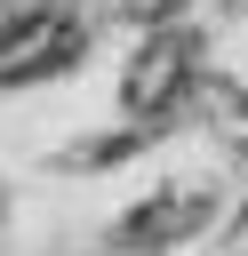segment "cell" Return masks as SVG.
Returning <instances> with one entry per match:
<instances>
[{
  "label": "cell",
  "mask_w": 248,
  "mask_h": 256,
  "mask_svg": "<svg viewBox=\"0 0 248 256\" xmlns=\"http://www.w3.org/2000/svg\"><path fill=\"white\" fill-rule=\"evenodd\" d=\"M88 56V32L80 16H64L56 0H32L0 24V88H32V80H56Z\"/></svg>",
  "instance_id": "6da1fadb"
},
{
  "label": "cell",
  "mask_w": 248,
  "mask_h": 256,
  "mask_svg": "<svg viewBox=\"0 0 248 256\" xmlns=\"http://www.w3.org/2000/svg\"><path fill=\"white\" fill-rule=\"evenodd\" d=\"M192 72H200V40L192 32H152L136 48V64L120 72V112H136V120L176 112V96L192 88Z\"/></svg>",
  "instance_id": "7a4b0ae2"
},
{
  "label": "cell",
  "mask_w": 248,
  "mask_h": 256,
  "mask_svg": "<svg viewBox=\"0 0 248 256\" xmlns=\"http://www.w3.org/2000/svg\"><path fill=\"white\" fill-rule=\"evenodd\" d=\"M208 216H216V192H208V184H168V192H152L144 208H128V216L112 224V240H120V248H168V240L208 232Z\"/></svg>",
  "instance_id": "3957f363"
},
{
  "label": "cell",
  "mask_w": 248,
  "mask_h": 256,
  "mask_svg": "<svg viewBox=\"0 0 248 256\" xmlns=\"http://www.w3.org/2000/svg\"><path fill=\"white\" fill-rule=\"evenodd\" d=\"M232 8H248V0H232Z\"/></svg>",
  "instance_id": "277c9868"
}]
</instances>
